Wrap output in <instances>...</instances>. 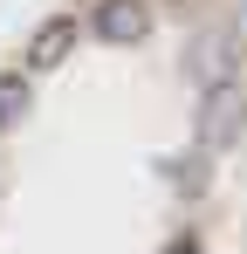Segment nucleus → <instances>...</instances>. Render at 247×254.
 <instances>
[{
  "mask_svg": "<svg viewBox=\"0 0 247 254\" xmlns=\"http://www.w3.org/2000/svg\"><path fill=\"white\" fill-rule=\"evenodd\" d=\"M28 103H35V83H28V69L0 76V137H7V130H21V117H28Z\"/></svg>",
  "mask_w": 247,
  "mask_h": 254,
  "instance_id": "423d86ee",
  "label": "nucleus"
},
{
  "mask_svg": "<svg viewBox=\"0 0 247 254\" xmlns=\"http://www.w3.org/2000/svg\"><path fill=\"white\" fill-rule=\"evenodd\" d=\"M192 144H199L206 158H220V151H234L247 130V89L241 83H220V89H199V117H192Z\"/></svg>",
  "mask_w": 247,
  "mask_h": 254,
  "instance_id": "f257e3e1",
  "label": "nucleus"
},
{
  "mask_svg": "<svg viewBox=\"0 0 247 254\" xmlns=\"http://www.w3.org/2000/svg\"><path fill=\"white\" fill-rule=\"evenodd\" d=\"M89 35L110 48H137L151 35V0H103L96 14H89Z\"/></svg>",
  "mask_w": 247,
  "mask_h": 254,
  "instance_id": "7ed1b4c3",
  "label": "nucleus"
},
{
  "mask_svg": "<svg viewBox=\"0 0 247 254\" xmlns=\"http://www.w3.org/2000/svg\"><path fill=\"white\" fill-rule=\"evenodd\" d=\"M165 254H199V234H179V241H165Z\"/></svg>",
  "mask_w": 247,
  "mask_h": 254,
  "instance_id": "0eeeda50",
  "label": "nucleus"
},
{
  "mask_svg": "<svg viewBox=\"0 0 247 254\" xmlns=\"http://www.w3.org/2000/svg\"><path fill=\"white\" fill-rule=\"evenodd\" d=\"M165 7H179V14H192V7H199V0H165Z\"/></svg>",
  "mask_w": 247,
  "mask_h": 254,
  "instance_id": "6e6552de",
  "label": "nucleus"
},
{
  "mask_svg": "<svg viewBox=\"0 0 247 254\" xmlns=\"http://www.w3.org/2000/svg\"><path fill=\"white\" fill-rule=\"evenodd\" d=\"M185 76L199 89L241 83V35H234V28H199V35L185 42Z\"/></svg>",
  "mask_w": 247,
  "mask_h": 254,
  "instance_id": "f03ea898",
  "label": "nucleus"
},
{
  "mask_svg": "<svg viewBox=\"0 0 247 254\" xmlns=\"http://www.w3.org/2000/svg\"><path fill=\"white\" fill-rule=\"evenodd\" d=\"M76 35H82V21L76 14H55V21H41L35 28V42H28V76H48L55 62H69V48H76Z\"/></svg>",
  "mask_w": 247,
  "mask_h": 254,
  "instance_id": "20e7f679",
  "label": "nucleus"
},
{
  "mask_svg": "<svg viewBox=\"0 0 247 254\" xmlns=\"http://www.w3.org/2000/svg\"><path fill=\"white\" fill-rule=\"evenodd\" d=\"M165 179H172V192H185V199H206V186H213V158L192 144V151L165 158Z\"/></svg>",
  "mask_w": 247,
  "mask_h": 254,
  "instance_id": "39448f33",
  "label": "nucleus"
}]
</instances>
